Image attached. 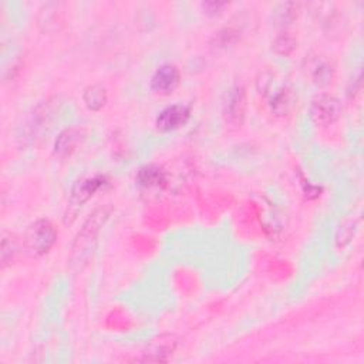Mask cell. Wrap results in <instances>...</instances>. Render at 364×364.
<instances>
[{"label":"cell","instance_id":"6da1fadb","mask_svg":"<svg viewBox=\"0 0 364 364\" xmlns=\"http://www.w3.org/2000/svg\"><path fill=\"white\" fill-rule=\"evenodd\" d=\"M110 215V211L106 210V208H100L98 211H95L84 224V227L81 228V231L79 232L74 245H73V253H72V262L76 265L84 264L90 253L94 249V245L97 242V236L98 232L101 229V227L104 225V222L107 221Z\"/></svg>","mask_w":364,"mask_h":364},{"label":"cell","instance_id":"7a4b0ae2","mask_svg":"<svg viewBox=\"0 0 364 364\" xmlns=\"http://www.w3.org/2000/svg\"><path fill=\"white\" fill-rule=\"evenodd\" d=\"M23 241L32 256H43L56 243L58 232L50 221L39 220L27 228Z\"/></svg>","mask_w":364,"mask_h":364},{"label":"cell","instance_id":"3957f363","mask_svg":"<svg viewBox=\"0 0 364 364\" xmlns=\"http://www.w3.org/2000/svg\"><path fill=\"white\" fill-rule=\"evenodd\" d=\"M309 114L316 126H330L342 116V104L330 94H319L311 100Z\"/></svg>","mask_w":364,"mask_h":364},{"label":"cell","instance_id":"277c9868","mask_svg":"<svg viewBox=\"0 0 364 364\" xmlns=\"http://www.w3.org/2000/svg\"><path fill=\"white\" fill-rule=\"evenodd\" d=\"M262 81L267 83L262 87V91H264V94L269 95L271 112L278 117L289 114L290 110L295 106V102H296L295 90L288 84L274 86L272 76H268V79L262 80Z\"/></svg>","mask_w":364,"mask_h":364},{"label":"cell","instance_id":"5b68a950","mask_svg":"<svg viewBox=\"0 0 364 364\" xmlns=\"http://www.w3.org/2000/svg\"><path fill=\"white\" fill-rule=\"evenodd\" d=\"M107 184L106 177H94V178H87L83 181H79L73 189H72V195L69 199V208H67V214L66 217H76L77 211L80 208L98 191L101 189L104 185Z\"/></svg>","mask_w":364,"mask_h":364},{"label":"cell","instance_id":"8992f818","mask_svg":"<svg viewBox=\"0 0 364 364\" xmlns=\"http://www.w3.org/2000/svg\"><path fill=\"white\" fill-rule=\"evenodd\" d=\"M246 114V90L243 86H234L228 90L224 101V117L231 126L241 127Z\"/></svg>","mask_w":364,"mask_h":364},{"label":"cell","instance_id":"52a82bcc","mask_svg":"<svg viewBox=\"0 0 364 364\" xmlns=\"http://www.w3.org/2000/svg\"><path fill=\"white\" fill-rule=\"evenodd\" d=\"M189 116H191L189 107L184 106V104H174V106L164 109L159 114L157 120H155V126H157L160 131L168 133L184 126L189 120Z\"/></svg>","mask_w":364,"mask_h":364},{"label":"cell","instance_id":"ba28073f","mask_svg":"<svg viewBox=\"0 0 364 364\" xmlns=\"http://www.w3.org/2000/svg\"><path fill=\"white\" fill-rule=\"evenodd\" d=\"M180 70L174 65H164L157 69L151 79V88L159 94H171L180 86Z\"/></svg>","mask_w":364,"mask_h":364},{"label":"cell","instance_id":"9c48e42d","mask_svg":"<svg viewBox=\"0 0 364 364\" xmlns=\"http://www.w3.org/2000/svg\"><path fill=\"white\" fill-rule=\"evenodd\" d=\"M166 181V173L157 166H145L137 174V182L144 188L163 187Z\"/></svg>","mask_w":364,"mask_h":364},{"label":"cell","instance_id":"30bf717a","mask_svg":"<svg viewBox=\"0 0 364 364\" xmlns=\"http://www.w3.org/2000/svg\"><path fill=\"white\" fill-rule=\"evenodd\" d=\"M83 98H84V102H86V106H87L88 110L98 112L104 106H106L109 95H107L106 87L101 86V84H93V86H88L84 90Z\"/></svg>","mask_w":364,"mask_h":364},{"label":"cell","instance_id":"8fae6325","mask_svg":"<svg viewBox=\"0 0 364 364\" xmlns=\"http://www.w3.org/2000/svg\"><path fill=\"white\" fill-rule=\"evenodd\" d=\"M81 137H83V134H81V131L79 128H70V130L63 131L59 135V138L56 140L55 152L58 155H67V154H70L72 151L76 149V147L79 145Z\"/></svg>","mask_w":364,"mask_h":364},{"label":"cell","instance_id":"7c38bea8","mask_svg":"<svg viewBox=\"0 0 364 364\" xmlns=\"http://www.w3.org/2000/svg\"><path fill=\"white\" fill-rule=\"evenodd\" d=\"M310 76L319 86H326L332 81L333 77V69L332 66L325 60H315L310 65Z\"/></svg>","mask_w":364,"mask_h":364},{"label":"cell","instance_id":"4fadbf2b","mask_svg":"<svg viewBox=\"0 0 364 364\" xmlns=\"http://www.w3.org/2000/svg\"><path fill=\"white\" fill-rule=\"evenodd\" d=\"M299 4H281L274 12V20L279 26L290 25L299 15Z\"/></svg>","mask_w":364,"mask_h":364},{"label":"cell","instance_id":"5bb4252c","mask_svg":"<svg viewBox=\"0 0 364 364\" xmlns=\"http://www.w3.org/2000/svg\"><path fill=\"white\" fill-rule=\"evenodd\" d=\"M296 44H297V40L290 33L285 32L275 37V40L272 43V48L275 50V53H278L281 56H289L296 48Z\"/></svg>","mask_w":364,"mask_h":364},{"label":"cell","instance_id":"9a60e30c","mask_svg":"<svg viewBox=\"0 0 364 364\" xmlns=\"http://www.w3.org/2000/svg\"><path fill=\"white\" fill-rule=\"evenodd\" d=\"M18 253V241L12 234H4L2 239V262L4 267L12 264Z\"/></svg>","mask_w":364,"mask_h":364},{"label":"cell","instance_id":"2e32d148","mask_svg":"<svg viewBox=\"0 0 364 364\" xmlns=\"http://www.w3.org/2000/svg\"><path fill=\"white\" fill-rule=\"evenodd\" d=\"M203 9L206 11V13L210 15H215V13H220L221 9H224L227 6V4H220V2H206L202 5Z\"/></svg>","mask_w":364,"mask_h":364}]
</instances>
